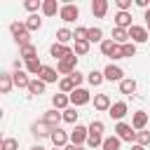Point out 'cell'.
<instances>
[{
	"instance_id": "obj_1",
	"label": "cell",
	"mask_w": 150,
	"mask_h": 150,
	"mask_svg": "<svg viewBox=\"0 0 150 150\" xmlns=\"http://www.w3.org/2000/svg\"><path fill=\"white\" fill-rule=\"evenodd\" d=\"M56 70H59V75H73L75 70H77V54L75 52H70L68 56H63L61 61H56Z\"/></svg>"
},
{
	"instance_id": "obj_2",
	"label": "cell",
	"mask_w": 150,
	"mask_h": 150,
	"mask_svg": "<svg viewBox=\"0 0 150 150\" xmlns=\"http://www.w3.org/2000/svg\"><path fill=\"white\" fill-rule=\"evenodd\" d=\"M115 136L120 141H127V143H136V129L127 122H117L115 124Z\"/></svg>"
},
{
	"instance_id": "obj_3",
	"label": "cell",
	"mask_w": 150,
	"mask_h": 150,
	"mask_svg": "<svg viewBox=\"0 0 150 150\" xmlns=\"http://www.w3.org/2000/svg\"><path fill=\"white\" fill-rule=\"evenodd\" d=\"M59 16H61V21L73 23V21H77V19H80V7H77V5H73V2H66V5H61Z\"/></svg>"
},
{
	"instance_id": "obj_4",
	"label": "cell",
	"mask_w": 150,
	"mask_h": 150,
	"mask_svg": "<svg viewBox=\"0 0 150 150\" xmlns=\"http://www.w3.org/2000/svg\"><path fill=\"white\" fill-rule=\"evenodd\" d=\"M148 38H150V33H148V28L145 26H131L129 28V40L134 42V45H143V42H148Z\"/></svg>"
},
{
	"instance_id": "obj_5",
	"label": "cell",
	"mask_w": 150,
	"mask_h": 150,
	"mask_svg": "<svg viewBox=\"0 0 150 150\" xmlns=\"http://www.w3.org/2000/svg\"><path fill=\"white\" fill-rule=\"evenodd\" d=\"M91 101V94L84 89V87H77L73 94H70V105L73 108H80V105H87Z\"/></svg>"
},
{
	"instance_id": "obj_6",
	"label": "cell",
	"mask_w": 150,
	"mask_h": 150,
	"mask_svg": "<svg viewBox=\"0 0 150 150\" xmlns=\"http://www.w3.org/2000/svg\"><path fill=\"white\" fill-rule=\"evenodd\" d=\"M87 138H89V127L75 124V129L70 131V143H73V145H84Z\"/></svg>"
},
{
	"instance_id": "obj_7",
	"label": "cell",
	"mask_w": 150,
	"mask_h": 150,
	"mask_svg": "<svg viewBox=\"0 0 150 150\" xmlns=\"http://www.w3.org/2000/svg\"><path fill=\"white\" fill-rule=\"evenodd\" d=\"M103 77H105L108 82H122V80H124V70H122L120 66H115V63H108V66L103 68Z\"/></svg>"
},
{
	"instance_id": "obj_8",
	"label": "cell",
	"mask_w": 150,
	"mask_h": 150,
	"mask_svg": "<svg viewBox=\"0 0 150 150\" xmlns=\"http://www.w3.org/2000/svg\"><path fill=\"white\" fill-rule=\"evenodd\" d=\"M30 131H33V136L35 138H52V127L45 122V120H40V122H33L30 124Z\"/></svg>"
},
{
	"instance_id": "obj_9",
	"label": "cell",
	"mask_w": 150,
	"mask_h": 150,
	"mask_svg": "<svg viewBox=\"0 0 150 150\" xmlns=\"http://www.w3.org/2000/svg\"><path fill=\"white\" fill-rule=\"evenodd\" d=\"M52 143H54V148H61V150H63V148L70 143V134H68V131H63V129L59 127V129H54V131H52Z\"/></svg>"
},
{
	"instance_id": "obj_10",
	"label": "cell",
	"mask_w": 150,
	"mask_h": 150,
	"mask_svg": "<svg viewBox=\"0 0 150 150\" xmlns=\"http://www.w3.org/2000/svg\"><path fill=\"white\" fill-rule=\"evenodd\" d=\"M42 120H45L52 129H59V124L63 122V112H61V110H56V108H52V110H47V112L42 115Z\"/></svg>"
},
{
	"instance_id": "obj_11",
	"label": "cell",
	"mask_w": 150,
	"mask_h": 150,
	"mask_svg": "<svg viewBox=\"0 0 150 150\" xmlns=\"http://www.w3.org/2000/svg\"><path fill=\"white\" fill-rule=\"evenodd\" d=\"M129 112V105L124 103V101H117V103H112L110 105V110H108V115L112 117V120H117V122H122V117Z\"/></svg>"
},
{
	"instance_id": "obj_12",
	"label": "cell",
	"mask_w": 150,
	"mask_h": 150,
	"mask_svg": "<svg viewBox=\"0 0 150 150\" xmlns=\"http://www.w3.org/2000/svg\"><path fill=\"white\" fill-rule=\"evenodd\" d=\"M45 84H52V82H59L61 77H59V70L56 68H52V66H45L42 70H40V75H38Z\"/></svg>"
},
{
	"instance_id": "obj_13",
	"label": "cell",
	"mask_w": 150,
	"mask_h": 150,
	"mask_svg": "<svg viewBox=\"0 0 150 150\" xmlns=\"http://www.w3.org/2000/svg\"><path fill=\"white\" fill-rule=\"evenodd\" d=\"M131 127H134L136 131H143V129L148 127V112H145V110H136V112L131 115Z\"/></svg>"
},
{
	"instance_id": "obj_14",
	"label": "cell",
	"mask_w": 150,
	"mask_h": 150,
	"mask_svg": "<svg viewBox=\"0 0 150 150\" xmlns=\"http://www.w3.org/2000/svg\"><path fill=\"white\" fill-rule=\"evenodd\" d=\"M73 52V47H68V45H59V42H54L52 47H49V56H54L56 61H61L63 56H68Z\"/></svg>"
},
{
	"instance_id": "obj_15",
	"label": "cell",
	"mask_w": 150,
	"mask_h": 150,
	"mask_svg": "<svg viewBox=\"0 0 150 150\" xmlns=\"http://www.w3.org/2000/svg\"><path fill=\"white\" fill-rule=\"evenodd\" d=\"M52 105H54L56 110H61V112H63V110H68V108H70V96L59 91V94H54V96H52Z\"/></svg>"
},
{
	"instance_id": "obj_16",
	"label": "cell",
	"mask_w": 150,
	"mask_h": 150,
	"mask_svg": "<svg viewBox=\"0 0 150 150\" xmlns=\"http://www.w3.org/2000/svg\"><path fill=\"white\" fill-rule=\"evenodd\" d=\"M134 23H131V12H117L115 14V28H124L129 30Z\"/></svg>"
},
{
	"instance_id": "obj_17",
	"label": "cell",
	"mask_w": 150,
	"mask_h": 150,
	"mask_svg": "<svg viewBox=\"0 0 150 150\" xmlns=\"http://www.w3.org/2000/svg\"><path fill=\"white\" fill-rule=\"evenodd\" d=\"M12 80H14V87H19V89H28V84H30V77L26 70H14Z\"/></svg>"
},
{
	"instance_id": "obj_18",
	"label": "cell",
	"mask_w": 150,
	"mask_h": 150,
	"mask_svg": "<svg viewBox=\"0 0 150 150\" xmlns=\"http://www.w3.org/2000/svg\"><path fill=\"white\" fill-rule=\"evenodd\" d=\"M61 12V5L56 0H42V14L45 16H56Z\"/></svg>"
},
{
	"instance_id": "obj_19",
	"label": "cell",
	"mask_w": 150,
	"mask_h": 150,
	"mask_svg": "<svg viewBox=\"0 0 150 150\" xmlns=\"http://www.w3.org/2000/svg\"><path fill=\"white\" fill-rule=\"evenodd\" d=\"M91 14L96 19H103L108 14V0H94L91 2Z\"/></svg>"
},
{
	"instance_id": "obj_20",
	"label": "cell",
	"mask_w": 150,
	"mask_h": 150,
	"mask_svg": "<svg viewBox=\"0 0 150 150\" xmlns=\"http://www.w3.org/2000/svg\"><path fill=\"white\" fill-rule=\"evenodd\" d=\"M110 105L112 103H110V96L108 94H94V108L96 110L103 112V110H110Z\"/></svg>"
},
{
	"instance_id": "obj_21",
	"label": "cell",
	"mask_w": 150,
	"mask_h": 150,
	"mask_svg": "<svg viewBox=\"0 0 150 150\" xmlns=\"http://www.w3.org/2000/svg\"><path fill=\"white\" fill-rule=\"evenodd\" d=\"M120 91H122L124 96H134V94H136V80H134V77H124V80L120 82Z\"/></svg>"
},
{
	"instance_id": "obj_22",
	"label": "cell",
	"mask_w": 150,
	"mask_h": 150,
	"mask_svg": "<svg viewBox=\"0 0 150 150\" xmlns=\"http://www.w3.org/2000/svg\"><path fill=\"white\" fill-rule=\"evenodd\" d=\"M19 56L23 59V63H26V61H33V59H38V49H35V45L19 47Z\"/></svg>"
},
{
	"instance_id": "obj_23",
	"label": "cell",
	"mask_w": 150,
	"mask_h": 150,
	"mask_svg": "<svg viewBox=\"0 0 150 150\" xmlns=\"http://www.w3.org/2000/svg\"><path fill=\"white\" fill-rule=\"evenodd\" d=\"M12 87H14L12 73H0V91H2V94H9Z\"/></svg>"
},
{
	"instance_id": "obj_24",
	"label": "cell",
	"mask_w": 150,
	"mask_h": 150,
	"mask_svg": "<svg viewBox=\"0 0 150 150\" xmlns=\"http://www.w3.org/2000/svg\"><path fill=\"white\" fill-rule=\"evenodd\" d=\"M112 42H117V45L131 42V40H129V30H124V28H112Z\"/></svg>"
},
{
	"instance_id": "obj_25",
	"label": "cell",
	"mask_w": 150,
	"mask_h": 150,
	"mask_svg": "<svg viewBox=\"0 0 150 150\" xmlns=\"http://www.w3.org/2000/svg\"><path fill=\"white\" fill-rule=\"evenodd\" d=\"M45 82L40 80V77H35V80H30V84H28V94H33V96H40V94H45Z\"/></svg>"
},
{
	"instance_id": "obj_26",
	"label": "cell",
	"mask_w": 150,
	"mask_h": 150,
	"mask_svg": "<svg viewBox=\"0 0 150 150\" xmlns=\"http://www.w3.org/2000/svg\"><path fill=\"white\" fill-rule=\"evenodd\" d=\"M87 82H89L91 87H98V84H103V82H105V77H103V70H91V73H87Z\"/></svg>"
},
{
	"instance_id": "obj_27",
	"label": "cell",
	"mask_w": 150,
	"mask_h": 150,
	"mask_svg": "<svg viewBox=\"0 0 150 150\" xmlns=\"http://www.w3.org/2000/svg\"><path fill=\"white\" fill-rule=\"evenodd\" d=\"M75 89H77V87L73 84L70 77H61V80H59V91H61V94H68V96H70Z\"/></svg>"
},
{
	"instance_id": "obj_28",
	"label": "cell",
	"mask_w": 150,
	"mask_h": 150,
	"mask_svg": "<svg viewBox=\"0 0 150 150\" xmlns=\"http://www.w3.org/2000/svg\"><path fill=\"white\" fill-rule=\"evenodd\" d=\"M120 145H122V141L112 134V136H108V138H103V145H101V150H120Z\"/></svg>"
},
{
	"instance_id": "obj_29",
	"label": "cell",
	"mask_w": 150,
	"mask_h": 150,
	"mask_svg": "<svg viewBox=\"0 0 150 150\" xmlns=\"http://www.w3.org/2000/svg\"><path fill=\"white\" fill-rule=\"evenodd\" d=\"M9 30H12L14 38H19V35H23V33H30V30L26 28V21H12V23H9Z\"/></svg>"
},
{
	"instance_id": "obj_30",
	"label": "cell",
	"mask_w": 150,
	"mask_h": 150,
	"mask_svg": "<svg viewBox=\"0 0 150 150\" xmlns=\"http://www.w3.org/2000/svg\"><path fill=\"white\" fill-rule=\"evenodd\" d=\"M70 40H75L73 38V30H68V28H59L56 30V42L59 45H68Z\"/></svg>"
},
{
	"instance_id": "obj_31",
	"label": "cell",
	"mask_w": 150,
	"mask_h": 150,
	"mask_svg": "<svg viewBox=\"0 0 150 150\" xmlns=\"http://www.w3.org/2000/svg\"><path fill=\"white\" fill-rule=\"evenodd\" d=\"M26 28H28V30H40V28H42V19H40V14H30V16L26 19Z\"/></svg>"
},
{
	"instance_id": "obj_32",
	"label": "cell",
	"mask_w": 150,
	"mask_h": 150,
	"mask_svg": "<svg viewBox=\"0 0 150 150\" xmlns=\"http://www.w3.org/2000/svg\"><path fill=\"white\" fill-rule=\"evenodd\" d=\"M45 66L40 63V59H33V61H26V73L28 75H40V70H42Z\"/></svg>"
},
{
	"instance_id": "obj_33",
	"label": "cell",
	"mask_w": 150,
	"mask_h": 150,
	"mask_svg": "<svg viewBox=\"0 0 150 150\" xmlns=\"http://www.w3.org/2000/svg\"><path fill=\"white\" fill-rule=\"evenodd\" d=\"M77 117H80V112H77V108H68V110H63V122L66 124H77Z\"/></svg>"
},
{
	"instance_id": "obj_34",
	"label": "cell",
	"mask_w": 150,
	"mask_h": 150,
	"mask_svg": "<svg viewBox=\"0 0 150 150\" xmlns=\"http://www.w3.org/2000/svg\"><path fill=\"white\" fill-rule=\"evenodd\" d=\"M87 40H89V45H91V42H98V45H101V42H103V30H101L98 26H91V28H89V38H87Z\"/></svg>"
},
{
	"instance_id": "obj_35",
	"label": "cell",
	"mask_w": 150,
	"mask_h": 150,
	"mask_svg": "<svg viewBox=\"0 0 150 150\" xmlns=\"http://www.w3.org/2000/svg\"><path fill=\"white\" fill-rule=\"evenodd\" d=\"M73 52H75L77 56H84V54H89V42H87V40H75V45H73Z\"/></svg>"
},
{
	"instance_id": "obj_36",
	"label": "cell",
	"mask_w": 150,
	"mask_h": 150,
	"mask_svg": "<svg viewBox=\"0 0 150 150\" xmlns=\"http://www.w3.org/2000/svg\"><path fill=\"white\" fill-rule=\"evenodd\" d=\"M23 7H26L30 14H38V12H42V0H26Z\"/></svg>"
},
{
	"instance_id": "obj_37",
	"label": "cell",
	"mask_w": 150,
	"mask_h": 150,
	"mask_svg": "<svg viewBox=\"0 0 150 150\" xmlns=\"http://www.w3.org/2000/svg\"><path fill=\"white\" fill-rule=\"evenodd\" d=\"M115 45H117V42H112V38H110V40H103V42H101V54H103V56H112Z\"/></svg>"
},
{
	"instance_id": "obj_38",
	"label": "cell",
	"mask_w": 150,
	"mask_h": 150,
	"mask_svg": "<svg viewBox=\"0 0 150 150\" xmlns=\"http://www.w3.org/2000/svg\"><path fill=\"white\" fill-rule=\"evenodd\" d=\"M103 129H105V124H103L101 120H91V122H89V134H98V136H103Z\"/></svg>"
},
{
	"instance_id": "obj_39",
	"label": "cell",
	"mask_w": 150,
	"mask_h": 150,
	"mask_svg": "<svg viewBox=\"0 0 150 150\" xmlns=\"http://www.w3.org/2000/svg\"><path fill=\"white\" fill-rule=\"evenodd\" d=\"M136 143L143 145V148L150 145V131H145V129H143V131H136Z\"/></svg>"
},
{
	"instance_id": "obj_40",
	"label": "cell",
	"mask_w": 150,
	"mask_h": 150,
	"mask_svg": "<svg viewBox=\"0 0 150 150\" xmlns=\"http://www.w3.org/2000/svg\"><path fill=\"white\" fill-rule=\"evenodd\" d=\"M73 38H75V40H87V38H89V28L77 26V28L73 30ZM87 42H89V40H87Z\"/></svg>"
},
{
	"instance_id": "obj_41",
	"label": "cell",
	"mask_w": 150,
	"mask_h": 150,
	"mask_svg": "<svg viewBox=\"0 0 150 150\" xmlns=\"http://www.w3.org/2000/svg\"><path fill=\"white\" fill-rule=\"evenodd\" d=\"M122 56H124V59H131V56H136V45H134V42H127V45H122Z\"/></svg>"
},
{
	"instance_id": "obj_42",
	"label": "cell",
	"mask_w": 150,
	"mask_h": 150,
	"mask_svg": "<svg viewBox=\"0 0 150 150\" xmlns=\"http://www.w3.org/2000/svg\"><path fill=\"white\" fill-rule=\"evenodd\" d=\"M87 145H89V148H101V145H103V136H98V134H89Z\"/></svg>"
},
{
	"instance_id": "obj_43",
	"label": "cell",
	"mask_w": 150,
	"mask_h": 150,
	"mask_svg": "<svg viewBox=\"0 0 150 150\" xmlns=\"http://www.w3.org/2000/svg\"><path fill=\"white\" fill-rule=\"evenodd\" d=\"M68 77L73 80V84H75V87H80V84L87 80V75H84V73H80V70H75V73H73V75H68Z\"/></svg>"
},
{
	"instance_id": "obj_44",
	"label": "cell",
	"mask_w": 150,
	"mask_h": 150,
	"mask_svg": "<svg viewBox=\"0 0 150 150\" xmlns=\"http://www.w3.org/2000/svg\"><path fill=\"white\" fill-rule=\"evenodd\" d=\"M2 150H19V141L16 138H5L2 141Z\"/></svg>"
},
{
	"instance_id": "obj_45",
	"label": "cell",
	"mask_w": 150,
	"mask_h": 150,
	"mask_svg": "<svg viewBox=\"0 0 150 150\" xmlns=\"http://www.w3.org/2000/svg\"><path fill=\"white\" fill-rule=\"evenodd\" d=\"M117 5V12H129L131 9V0H115Z\"/></svg>"
},
{
	"instance_id": "obj_46",
	"label": "cell",
	"mask_w": 150,
	"mask_h": 150,
	"mask_svg": "<svg viewBox=\"0 0 150 150\" xmlns=\"http://www.w3.org/2000/svg\"><path fill=\"white\" fill-rule=\"evenodd\" d=\"M63 150H84V145H73V143H68Z\"/></svg>"
},
{
	"instance_id": "obj_47",
	"label": "cell",
	"mask_w": 150,
	"mask_h": 150,
	"mask_svg": "<svg viewBox=\"0 0 150 150\" xmlns=\"http://www.w3.org/2000/svg\"><path fill=\"white\" fill-rule=\"evenodd\" d=\"M143 19H145V28H148V33H150V9L143 14Z\"/></svg>"
},
{
	"instance_id": "obj_48",
	"label": "cell",
	"mask_w": 150,
	"mask_h": 150,
	"mask_svg": "<svg viewBox=\"0 0 150 150\" xmlns=\"http://www.w3.org/2000/svg\"><path fill=\"white\" fill-rule=\"evenodd\" d=\"M131 150H145V148H143V145H138V143H134V145H131Z\"/></svg>"
},
{
	"instance_id": "obj_49",
	"label": "cell",
	"mask_w": 150,
	"mask_h": 150,
	"mask_svg": "<svg viewBox=\"0 0 150 150\" xmlns=\"http://www.w3.org/2000/svg\"><path fill=\"white\" fill-rule=\"evenodd\" d=\"M30 150H45V148H42V145H40V143H38V145H33V148H30Z\"/></svg>"
},
{
	"instance_id": "obj_50",
	"label": "cell",
	"mask_w": 150,
	"mask_h": 150,
	"mask_svg": "<svg viewBox=\"0 0 150 150\" xmlns=\"http://www.w3.org/2000/svg\"><path fill=\"white\" fill-rule=\"evenodd\" d=\"M54 150H61V148H54Z\"/></svg>"
}]
</instances>
